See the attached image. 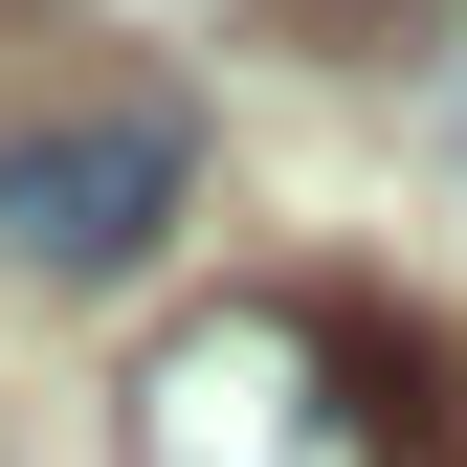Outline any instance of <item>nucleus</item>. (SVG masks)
<instances>
[{"mask_svg": "<svg viewBox=\"0 0 467 467\" xmlns=\"http://www.w3.org/2000/svg\"><path fill=\"white\" fill-rule=\"evenodd\" d=\"M134 467H445V400L334 289H223L134 357Z\"/></svg>", "mask_w": 467, "mask_h": 467, "instance_id": "obj_1", "label": "nucleus"}, {"mask_svg": "<svg viewBox=\"0 0 467 467\" xmlns=\"http://www.w3.org/2000/svg\"><path fill=\"white\" fill-rule=\"evenodd\" d=\"M179 201H201V89H67L0 134V267H45V289L156 267Z\"/></svg>", "mask_w": 467, "mask_h": 467, "instance_id": "obj_2", "label": "nucleus"}, {"mask_svg": "<svg viewBox=\"0 0 467 467\" xmlns=\"http://www.w3.org/2000/svg\"><path fill=\"white\" fill-rule=\"evenodd\" d=\"M445 156H467V89H445Z\"/></svg>", "mask_w": 467, "mask_h": 467, "instance_id": "obj_3", "label": "nucleus"}]
</instances>
